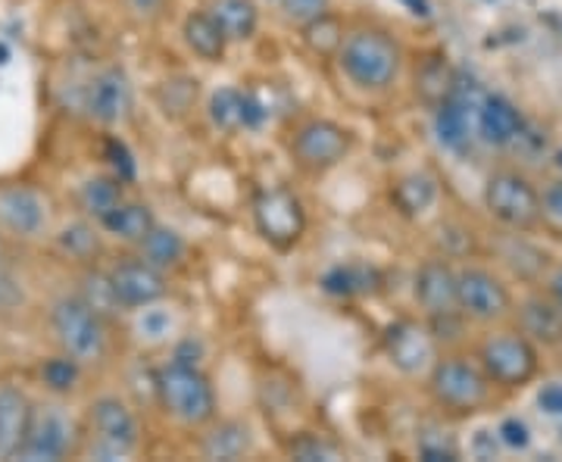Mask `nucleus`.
Wrapping results in <instances>:
<instances>
[{
  "label": "nucleus",
  "mask_w": 562,
  "mask_h": 462,
  "mask_svg": "<svg viewBox=\"0 0 562 462\" xmlns=\"http://www.w3.org/2000/svg\"><path fill=\"white\" fill-rule=\"evenodd\" d=\"M157 391H160L162 406L188 425L210 422L216 416V397L213 387L203 379L198 365L184 362H169L157 372Z\"/></svg>",
  "instance_id": "obj_1"
},
{
  "label": "nucleus",
  "mask_w": 562,
  "mask_h": 462,
  "mask_svg": "<svg viewBox=\"0 0 562 462\" xmlns=\"http://www.w3.org/2000/svg\"><path fill=\"white\" fill-rule=\"evenodd\" d=\"M341 66L362 88H384L401 69V50L382 32H357L344 41Z\"/></svg>",
  "instance_id": "obj_2"
},
{
  "label": "nucleus",
  "mask_w": 562,
  "mask_h": 462,
  "mask_svg": "<svg viewBox=\"0 0 562 462\" xmlns=\"http://www.w3.org/2000/svg\"><path fill=\"white\" fill-rule=\"evenodd\" d=\"M54 331L60 338L63 350L79 362L98 360L103 353V325L101 313L88 301L66 297L54 306Z\"/></svg>",
  "instance_id": "obj_3"
},
{
  "label": "nucleus",
  "mask_w": 562,
  "mask_h": 462,
  "mask_svg": "<svg viewBox=\"0 0 562 462\" xmlns=\"http://www.w3.org/2000/svg\"><path fill=\"white\" fill-rule=\"evenodd\" d=\"M484 203L509 228H531V225H538L543 213V203L538 191L531 188V181L516 172L491 176L487 188H484Z\"/></svg>",
  "instance_id": "obj_4"
},
{
  "label": "nucleus",
  "mask_w": 562,
  "mask_h": 462,
  "mask_svg": "<svg viewBox=\"0 0 562 462\" xmlns=\"http://www.w3.org/2000/svg\"><path fill=\"white\" fill-rule=\"evenodd\" d=\"M254 219H257V228H260L262 238L281 247V250H288V247H294V244L301 241L303 228H306L303 203L288 188H272V191L257 194Z\"/></svg>",
  "instance_id": "obj_5"
},
{
  "label": "nucleus",
  "mask_w": 562,
  "mask_h": 462,
  "mask_svg": "<svg viewBox=\"0 0 562 462\" xmlns=\"http://www.w3.org/2000/svg\"><path fill=\"white\" fill-rule=\"evenodd\" d=\"M487 372H479L472 362L443 360L435 362L431 369V394L435 401L457 409V413H472L487 401Z\"/></svg>",
  "instance_id": "obj_6"
},
{
  "label": "nucleus",
  "mask_w": 562,
  "mask_h": 462,
  "mask_svg": "<svg viewBox=\"0 0 562 462\" xmlns=\"http://www.w3.org/2000/svg\"><path fill=\"white\" fill-rule=\"evenodd\" d=\"M482 365L491 382L503 387H522L538 372V350L528 338L519 335H497L482 347Z\"/></svg>",
  "instance_id": "obj_7"
},
{
  "label": "nucleus",
  "mask_w": 562,
  "mask_h": 462,
  "mask_svg": "<svg viewBox=\"0 0 562 462\" xmlns=\"http://www.w3.org/2000/svg\"><path fill=\"white\" fill-rule=\"evenodd\" d=\"M91 425L98 431L94 457L101 460H120L125 453H132L138 443V422L128 413V406L116 397H103L91 406Z\"/></svg>",
  "instance_id": "obj_8"
},
{
  "label": "nucleus",
  "mask_w": 562,
  "mask_h": 462,
  "mask_svg": "<svg viewBox=\"0 0 562 462\" xmlns=\"http://www.w3.org/2000/svg\"><path fill=\"white\" fill-rule=\"evenodd\" d=\"M384 350L401 372L419 375V372L435 369V350L438 347H435V338L425 325L401 319L384 331Z\"/></svg>",
  "instance_id": "obj_9"
},
{
  "label": "nucleus",
  "mask_w": 562,
  "mask_h": 462,
  "mask_svg": "<svg viewBox=\"0 0 562 462\" xmlns=\"http://www.w3.org/2000/svg\"><path fill=\"white\" fill-rule=\"evenodd\" d=\"M460 282V309L465 316L479 322H494L503 319L509 313V291L501 279H494L491 272L484 269H465L457 275Z\"/></svg>",
  "instance_id": "obj_10"
},
{
  "label": "nucleus",
  "mask_w": 562,
  "mask_h": 462,
  "mask_svg": "<svg viewBox=\"0 0 562 462\" xmlns=\"http://www.w3.org/2000/svg\"><path fill=\"white\" fill-rule=\"evenodd\" d=\"M72 443V422L60 406H44L32 413L29 435L22 443L20 457L25 460H63Z\"/></svg>",
  "instance_id": "obj_11"
},
{
  "label": "nucleus",
  "mask_w": 562,
  "mask_h": 462,
  "mask_svg": "<svg viewBox=\"0 0 562 462\" xmlns=\"http://www.w3.org/2000/svg\"><path fill=\"white\" fill-rule=\"evenodd\" d=\"M347 150H350V135L338 122H306L294 138V154L306 169H328V166L341 162Z\"/></svg>",
  "instance_id": "obj_12"
},
{
  "label": "nucleus",
  "mask_w": 562,
  "mask_h": 462,
  "mask_svg": "<svg viewBox=\"0 0 562 462\" xmlns=\"http://www.w3.org/2000/svg\"><path fill=\"white\" fill-rule=\"evenodd\" d=\"M416 297L435 316V319H450L460 313V282L453 269L441 260H428L419 269L416 279Z\"/></svg>",
  "instance_id": "obj_13"
},
{
  "label": "nucleus",
  "mask_w": 562,
  "mask_h": 462,
  "mask_svg": "<svg viewBox=\"0 0 562 462\" xmlns=\"http://www.w3.org/2000/svg\"><path fill=\"white\" fill-rule=\"evenodd\" d=\"M110 282H113V291H116L122 306H150L166 294L160 269L147 260L122 262L110 272Z\"/></svg>",
  "instance_id": "obj_14"
},
{
  "label": "nucleus",
  "mask_w": 562,
  "mask_h": 462,
  "mask_svg": "<svg viewBox=\"0 0 562 462\" xmlns=\"http://www.w3.org/2000/svg\"><path fill=\"white\" fill-rule=\"evenodd\" d=\"M128 103H132V91H128V81L120 69L98 76L88 91V110L101 122H120L128 113Z\"/></svg>",
  "instance_id": "obj_15"
},
{
  "label": "nucleus",
  "mask_w": 562,
  "mask_h": 462,
  "mask_svg": "<svg viewBox=\"0 0 562 462\" xmlns=\"http://www.w3.org/2000/svg\"><path fill=\"white\" fill-rule=\"evenodd\" d=\"M32 406L20 391L3 387L0 391V457H16L29 435Z\"/></svg>",
  "instance_id": "obj_16"
},
{
  "label": "nucleus",
  "mask_w": 562,
  "mask_h": 462,
  "mask_svg": "<svg viewBox=\"0 0 562 462\" xmlns=\"http://www.w3.org/2000/svg\"><path fill=\"white\" fill-rule=\"evenodd\" d=\"M322 288L335 297H362L382 288V272L366 262H341L322 275Z\"/></svg>",
  "instance_id": "obj_17"
},
{
  "label": "nucleus",
  "mask_w": 562,
  "mask_h": 462,
  "mask_svg": "<svg viewBox=\"0 0 562 462\" xmlns=\"http://www.w3.org/2000/svg\"><path fill=\"white\" fill-rule=\"evenodd\" d=\"M479 132L487 144H503L516 142L522 135V116L513 103L497 94H487L482 113H479Z\"/></svg>",
  "instance_id": "obj_18"
},
{
  "label": "nucleus",
  "mask_w": 562,
  "mask_h": 462,
  "mask_svg": "<svg viewBox=\"0 0 562 462\" xmlns=\"http://www.w3.org/2000/svg\"><path fill=\"white\" fill-rule=\"evenodd\" d=\"M0 222L16 235H35L44 225V203L25 188H10L0 194Z\"/></svg>",
  "instance_id": "obj_19"
},
{
  "label": "nucleus",
  "mask_w": 562,
  "mask_h": 462,
  "mask_svg": "<svg viewBox=\"0 0 562 462\" xmlns=\"http://www.w3.org/2000/svg\"><path fill=\"white\" fill-rule=\"evenodd\" d=\"M519 319H522V331L531 338V341H543V343L562 341V306L557 301L531 297V301L522 303Z\"/></svg>",
  "instance_id": "obj_20"
},
{
  "label": "nucleus",
  "mask_w": 562,
  "mask_h": 462,
  "mask_svg": "<svg viewBox=\"0 0 562 462\" xmlns=\"http://www.w3.org/2000/svg\"><path fill=\"white\" fill-rule=\"evenodd\" d=\"M184 41L203 60H222L228 38H225V32L220 29L213 13H191L184 20Z\"/></svg>",
  "instance_id": "obj_21"
},
{
  "label": "nucleus",
  "mask_w": 562,
  "mask_h": 462,
  "mask_svg": "<svg viewBox=\"0 0 562 462\" xmlns=\"http://www.w3.org/2000/svg\"><path fill=\"white\" fill-rule=\"evenodd\" d=\"M103 228L110 235H116L122 241H144L150 235V228L157 225L154 213L144 203H120L110 216H103Z\"/></svg>",
  "instance_id": "obj_22"
},
{
  "label": "nucleus",
  "mask_w": 562,
  "mask_h": 462,
  "mask_svg": "<svg viewBox=\"0 0 562 462\" xmlns=\"http://www.w3.org/2000/svg\"><path fill=\"white\" fill-rule=\"evenodd\" d=\"M213 16L228 41H247L257 32V7L254 0H216Z\"/></svg>",
  "instance_id": "obj_23"
},
{
  "label": "nucleus",
  "mask_w": 562,
  "mask_h": 462,
  "mask_svg": "<svg viewBox=\"0 0 562 462\" xmlns=\"http://www.w3.org/2000/svg\"><path fill=\"white\" fill-rule=\"evenodd\" d=\"M247 447H250V431H247V425L222 422L206 435L203 453H206L210 460H238V457L247 453Z\"/></svg>",
  "instance_id": "obj_24"
},
{
  "label": "nucleus",
  "mask_w": 562,
  "mask_h": 462,
  "mask_svg": "<svg viewBox=\"0 0 562 462\" xmlns=\"http://www.w3.org/2000/svg\"><path fill=\"white\" fill-rule=\"evenodd\" d=\"M184 257V241H181L179 232L172 228H150V235L140 241V260H147L157 269H166V266H176V262Z\"/></svg>",
  "instance_id": "obj_25"
},
{
  "label": "nucleus",
  "mask_w": 562,
  "mask_h": 462,
  "mask_svg": "<svg viewBox=\"0 0 562 462\" xmlns=\"http://www.w3.org/2000/svg\"><path fill=\"white\" fill-rule=\"evenodd\" d=\"M472 116L462 110L457 101H441L438 103V113H435V132H438V138L447 147H462V144L469 142V135H472Z\"/></svg>",
  "instance_id": "obj_26"
},
{
  "label": "nucleus",
  "mask_w": 562,
  "mask_h": 462,
  "mask_svg": "<svg viewBox=\"0 0 562 462\" xmlns=\"http://www.w3.org/2000/svg\"><path fill=\"white\" fill-rule=\"evenodd\" d=\"M303 41L310 50H316L319 57H331V54H341L344 47V25L338 16L331 13H322L316 20H310L303 25Z\"/></svg>",
  "instance_id": "obj_27"
},
{
  "label": "nucleus",
  "mask_w": 562,
  "mask_h": 462,
  "mask_svg": "<svg viewBox=\"0 0 562 462\" xmlns=\"http://www.w3.org/2000/svg\"><path fill=\"white\" fill-rule=\"evenodd\" d=\"M435 194H438V188L428 176H406V179L394 184V203L401 206L406 216L425 213L435 203Z\"/></svg>",
  "instance_id": "obj_28"
},
{
  "label": "nucleus",
  "mask_w": 562,
  "mask_h": 462,
  "mask_svg": "<svg viewBox=\"0 0 562 462\" xmlns=\"http://www.w3.org/2000/svg\"><path fill=\"white\" fill-rule=\"evenodd\" d=\"M122 203V181L120 179H91L81 188V206L91 216H110Z\"/></svg>",
  "instance_id": "obj_29"
},
{
  "label": "nucleus",
  "mask_w": 562,
  "mask_h": 462,
  "mask_svg": "<svg viewBox=\"0 0 562 462\" xmlns=\"http://www.w3.org/2000/svg\"><path fill=\"white\" fill-rule=\"evenodd\" d=\"M210 116L213 122L225 128V132H235L244 125V94L235 91V88H220L213 94V103H210Z\"/></svg>",
  "instance_id": "obj_30"
},
{
  "label": "nucleus",
  "mask_w": 562,
  "mask_h": 462,
  "mask_svg": "<svg viewBox=\"0 0 562 462\" xmlns=\"http://www.w3.org/2000/svg\"><path fill=\"white\" fill-rule=\"evenodd\" d=\"M41 379L44 384L50 387V391H57V394H66V391H72L76 382H79V360L76 357H60V360H47L41 365Z\"/></svg>",
  "instance_id": "obj_31"
},
{
  "label": "nucleus",
  "mask_w": 562,
  "mask_h": 462,
  "mask_svg": "<svg viewBox=\"0 0 562 462\" xmlns=\"http://www.w3.org/2000/svg\"><path fill=\"white\" fill-rule=\"evenodd\" d=\"M60 247L66 250V253H72V257L85 260V257L98 253V232H94L91 225H85V222H76V225L63 228Z\"/></svg>",
  "instance_id": "obj_32"
},
{
  "label": "nucleus",
  "mask_w": 562,
  "mask_h": 462,
  "mask_svg": "<svg viewBox=\"0 0 562 462\" xmlns=\"http://www.w3.org/2000/svg\"><path fill=\"white\" fill-rule=\"evenodd\" d=\"M419 88L422 94H425V101L441 103L447 101V94H450V88H453V79L447 76V66H443V63H431V66L422 69Z\"/></svg>",
  "instance_id": "obj_33"
},
{
  "label": "nucleus",
  "mask_w": 562,
  "mask_h": 462,
  "mask_svg": "<svg viewBox=\"0 0 562 462\" xmlns=\"http://www.w3.org/2000/svg\"><path fill=\"white\" fill-rule=\"evenodd\" d=\"M288 453H291L294 460H303V462L335 460V457H338V453H335V447L319 441L316 435H301V438H294V441L288 443Z\"/></svg>",
  "instance_id": "obj_34"
},
{
  "label": "nucleus",
  "mask_w": 562,
  "mask_h": 462,
  "mask_svg": "<svg viewBox=\"0 0 562 462\" xmlns=\"http://www.w3.org/2000/svg\"><path fill=\"white\" fill-rule=\"evenodd\" d=\"M106 160H110V166H113V172H116V179L120 181L135 179V172H138L135 157H132V150H128L120 138H110V142H106Z\"/></svg>",
  "instance_id": "obj_35"
},
{
  "label": "nucleus",
  "mask_w": 562,
  "mask_h": 462,
  "mask_svg": "<svg viewBox=\"0 0 562 462\" xmlns=\"http://www.w3.org/2000/svg\"><path fill=\"white\" fill-rule=\"evenodd\" d=\"M281 10H284V16L291 22L306 25L310 20L328 13V0H281Z\"/></svg>",
  "instance_id": "obj_36"
},
{
  "label": "nucleus",
  "mask_w": 562,
  "mask_h": 462,
  "mask_svg": "<svg viewBox=\"0 0 562 462\" xmlns=\"http://www.w3.org/2000/svg\"><path fill=\"white\" fill-rule=\"evenodd\" d=\"M116 303H120V297H116L110 279L88 275V306H94L98 313H110V306H116Z\"/></svg>",
  "instance_id": "obj_37"
},
{
  "label": "nucleus",
  "mask_w": 562,
  "mask_h": 462,
  "mask_svg": "<svg viewBox=\"0 0 562 462\" xmlns=\"http://www.w3.org/2000/svg\"><path fill=\"white\" fill-rule=\"evenodd\" d=\"M169 328H172V319L162 309H144V316L138 322V331L150 341H160L162 335H169Z\"/></svg>",
  "instance_id": "obj_38"
},
{
  "label": "nucleus",
  "mask_w": 562,
  "mask_h": 462,
  "mask_svg": "<svg viewBox=\"0 0 562 462\" xmlns=\"http://www.w3.org/2000/svg\"><path fill=\"white\" fill-rule=\"evenodd\" d=\"M501 441L509 447V450H525L531 443V428L522 422V419H503L501 428H497Z\"/></svg>",
  "instance_id": "obj_39"
},
{
  "label": "nucleus",
  "mask_w": 562,
  "mask_h": 462,
  "mask_svg": "<svg viewBox=\"0 0 562 462\" xmlns=\"http://www.w3.org/2000/svg\"><path fill=\"white\" fill-rule=\"evenodd\" d=\"M538 406L547 416H562V384H543L538 394Z\"/></svg>",
  "instance_id": "obj_40"
},
{
  "label": "nucleus",
  "mask_w": 562,
  "mask_h": 462,
  "mask_svg": "<svg viewBox=\"0 0 562 462\" xmlns=\"http://www.w3.org/2000/svg\"><path fill=\"white\" fill-rule=\"evenodd\" d=\"M543 213L550 216V219H557L562 225V179L553 181L547 191H543Z\"/></svg>",
  "instance_id": "obj_41"
},
{
  "label": "nucleus",
  "mask_w": 562,
  "mask_h": 462,
  "mask_svg": "<svg viewBox=\"0 0 562 462\" xmlns=\"http://www.w3.org/2000/svg\"><path fill=\"white\" fill-rule=\"evenodd\" d=\"M419 453L425 462H453L457 460V450H453V447H443V443H431V441H422Z\"/></svg>",
  "instance_id": "obj_42"
},
{
  "label": "nucleus",
  "mask_w": 562,
  "mask_h": 462,
  "mask_svg": "<svg viewBox=\"0 0 562 462\" xmlns=\"http://www.w3.org/2000/svg\"><path fill=\"white\" fill-rule=\"evenodd\" d=\"M266 122V110L254 94H244V128H260Z\"/></svg>",
  "instance_id": "obj_43"
},
{
  "label": "nucleus",
  "mask_w": 562,
  "mask_h": 462,
  "mask_svg": "<svg viewBox=\"0 0 562 462\" xmlns=\"http://www.w3.org/2000/svg\"><path fill=\"white\" fill-rule=\"evenodd\" d=\"M401 3L413 13V16H422V20L431 16V3H428V0H401Z\"/></svg>",
  "instance_id": "obj_44"
},
{
  "label": "nucleus",
  "mask_w": 562,
  "mask_h": 462,
  "mask_svg": "<svg viewBox=\"0 0 562 462\" xmlns=\"http://www.w3.org/2000/svg\"><path fill=\"white\" fill-rule=\"evenodd\" d=\"M550 291H553V301L562 306V269L553 275V284H550Z\"/></svg>",
  "instance_id": "obj_45"
},
{
  "label": "nucleus",
  "mask_w": 562,
  "mask_h": 462,
  "mask_svg": "<svg viewBox=\"0 0 562 462\" xmlns=\"http://www.w3.org/2000/svg\"><path fill=\"white\" fill-rule=\"evenodd\" d=\"M7 63H10V47L0 41V66H7Z\"/></svg>",
  "instance_id": "obj_46"
},
{
  "label": "nucleus",
  "mask_w": 562,
  "mask_h": 462,
  "mask_svg": "<svg viewBox=\"0 0 562 462\" xmlns=\"http://www.w3.org/2000/svg\"><path fill=\"white\" fill-rule=\"evenodd\" d=\"M154 3H157V0H138V7H147V10H150Z\"/></svg>",
  "instance_id": "obj_47"
},
{
  "label": "nucleus",
  "mask_w": 562,
  "mask_h": 462,
  "mask_svg": "<svg viewBox=\"0 0 562 462\" xmlns=\"http://www.w3.org/2000/svg\"><path fill=\"white\" fill-rule=\"evenodd\" d=\"M557 162H560V166H562V154H560V157H557Z\"/></svg>",
  "instance_id": "obj_48"
}]
</instances>
